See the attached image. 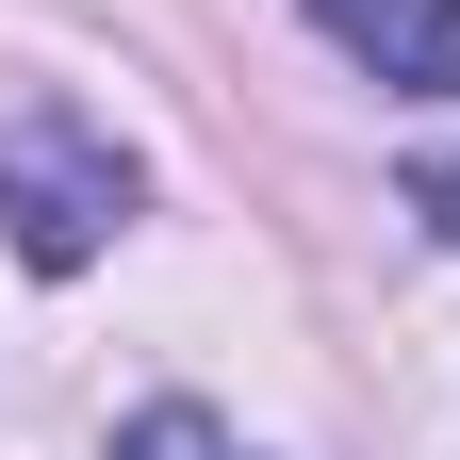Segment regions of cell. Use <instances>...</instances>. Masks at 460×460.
Wrapping results in <instances>:
<instances>
[{
    "label": "cell",
    "mask_w": 460,
    "mask_h": 460,
    "mask_svg": "<svg viewBox=\"0 0 460 460\" xmlns=\"http://www.w3.org/2000/svg\"><path fill=\"white\" fill-rule=\"evenodd\" d=\"M115 214H132V148L83 132V115H0V247H17L33 279H66L115 247Z\"/></svg>",
    "instance_id": "cell-1"
},
{
    "label": "cell",
    "mask_w": 460,
    "mask_h": 460,
    "mask_svg": "<svg viewBox=\"0 0 460 460\" xmlns=\"http://www.w3.org/2000/svg\"><path fill=\"white\" fill-rule=\"evenodd\" d=\"M313 33L394 99H460V0H313Z\"/></svg>",
    "instance_id": "cell-2"
},
{
    "label": "cell",
    "mask_w": 460,
    "mask_h": 460,
    "mask_svg": "<svg viewBox=\"0 0 460 460\" xmlns=\"http://www.w3.org/2000/svg\"><path fill=\"white\" fill-rule=\"evenodd\" d=\"M115 460H247V444H230L214 411H181V394H164V411H132V428H115Z\"/></svg>",
    "instance_id": "cell-3"
}]
</instances>
